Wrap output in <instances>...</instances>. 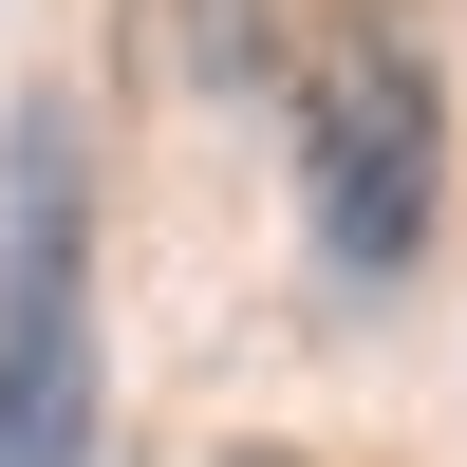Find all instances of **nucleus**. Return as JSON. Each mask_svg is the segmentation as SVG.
<instances>
[{"label":"nucleus","mask_w":467,"mask_h":467,"mask_svg":"<svg viewBox=\"0 0 467 467\" xmlns=\"http://www.w3.org/2000/svg\"><path fill=\"white\" fill-rule=\"evenodd\" d=\"M0 467H94V131H0Z\"/></svg>","instance_id":"1"},{"label":"nucleus","mask_w":467,"mask_h":467,"mask_svg":"<svg viewBox=\"0 0 467 467\" xmlns=\"http://www.w3.org/2000/svg\"><path fill=\"white\" fill-rule=\"evenodd\" d=\"M431 206H449V94L431 57H411L393 19L318 37V75H299V224H318V281H411L431 262Z\"/></svg>","instance_id":"2"},{"label":"nucleus","mask_w":467,"mask_h":467,"mask_svg":"<svg viewBox=\"0 0 467 467\" xmlns=\"http://www.w3.org/2000/svg\"><path fill=\"white\" fill-rule=\"evenodd\" d=\"M169 57L206 75V94H244L262 75V0H169Z\"/></svg>","instance_id":"3"},{"label":"nucleus","mask_w":467,"mask_h":467,"mask_svg":"<svg viewBox=\"0 0 467 467\" xmlns=\"http://www.w3.org/2000/svg\"><path fill=\"white\" fill-rule=\"evenodd\" d=\"M224 467H299V449H224Z\"/></svg>","instance_id":"4"}]
</instances>
